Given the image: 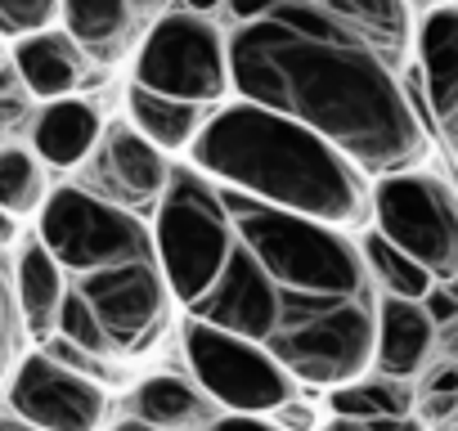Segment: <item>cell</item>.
I'll list each match as a JSON object with an SVG mask.
<instances>
[{
	"instance_id": "1",
	"label": "cell",
	"mask_w": 458,
	"mask_h": 431,
	"mask_svg": "<svg viewBox=\"0 0 458 431\" xmlns=\"http://www.w3.org/2000/svg\"><path fill=\"white\" fill-rule=\"evenodd\" d=\"M225 63L248 104L310 126L355 171L395 175L427 153V131L395 68L315 5L275 0L225 41Z\"/></svg>"
},
{
	"instance_id": "2",
	"label": "cell",
	"mask_w": 458,
	"mask_h": 431,
	"mask_svg": "<svg viewBox=\"0 0 458 431\" xmlns=\"http://www.w3.org/2000/svg\"><path fill=\"white\" fill-rule=\"evenodd\" d=\"M234 243L261 266L275 301V333L266 351L297 382L346 386L373 364L377 292L360 261V248L306 216L225 198Z\"/></svg>"
},
{
	"instance_id": "3",
	"label": "cell",
	"mask_w": 458,
	"mask_h": 431,
	"mask_svg": "<svg viewBox=\"0 0 458 431\" xmlns=\"http://www.w3.org/2000/svg\"><path fill=\"white\" fill-rule=\"evenodd\" d=\"M198 175L243 189V198L306 216L319 225L364 221V180L360 171L310 126L270 113L261 104L225 108L193 135Z\"/></svg>"
},
{
	"instance_id": "4",
	"label": "cell",
	"mask_w": 458,
	"mask_h": 431,
	"mask_svg": "<svg viewBox=\"0 0 458 431\" xmlns=\"http://www.w3.org/2000/svg\"><path fill=\"white\" fill-rule=\"evenodd\" d=\"M229 243H234V225L211 180L198 171H171L157 207V270L184 306H193L216 283Z\"/></svg>"
},
{
	"instance_id": "5",
	"label": "cell",
	"mask_w": 458,
	"mask_h": 431,
	"mask_svg": "<svg viewBox=\"0 0 458 431\" xmlns=\"http://www.w3.org/2000/svg\"><path fill=\"white\" fill-rule=\"evenodd\" d=\"M377 234L418 261L436 283H454L458 275V202L454 189L422 171L382 175L373 193Z\"/></svg>"
},
{
	"instance_id": "6",
	"label": "cell",
	"mask_w": 458,
	"mask_h": 431,
	"mask_svg": "<svg viewBox=\"0 0 458 431\" xmlns=\"http://www.w3.org/2000/svg\"><path fill=\"white\" fill-rule=\"evenodd\" d=\"M41 248L59 261V270L90 275L126 261H148V230L131 211L86 189H55L41 202Z\"/></svg>"
},
{
	"instance_id": "7",
	"label": "cell",
	"mask_w": 458,
	"mask_h": 431,
	"mask_svg": "<svg viewBox=\"0 0 458 431\" xmlns=\"http://www.w3.org/2000/svg\"><path fill=\"white\" fill-rule=\"evenodd\" d=\"M184 355L193 377L211 400H220L229 413H275L297 395V382L275 364L270 351H261L248 337H234L225 328H211L202 319L184 324Z\"/></svg>"
},
{
	"instance_id": "8",
	"label": "cell",
	"mask_w": 458,
	"mask_h": 431,
	"mask_svg": "<svg viewBox=\"0 0 458 431\" xmlns=\"http://www.w3.org/2000/svg\"><path fill=\"white\" fill-rule=\"evenodd\" d=\"M135 86L184 104H216L229 90L225 37L207 14H166L135 59Z\"/></svg>"
},
{
	"instance_id": "9",
	"label": "cell",
	"mask_w": 458,
	"mask_h": 431,
	"mask_svg": "<svg viewBox=\"0 0 458 431\" xmlns=\"http://www.w3.org/2000/svg\"><path fill=\"white\" fill-rule=\"evenodd\" d=\"M81 301L104 328L113 355H144L166 328V279L153 261H126L90 270L81 279Z\"/></svg>"
},
{
	"instance_id": "10",
	"label": "cell",
	"mask_w": 458,
	"mask_h": 431,
	"mask_svg": "<svg viewBox=\"0 0 458 431\" xmlns=\"http://www.w3.org/2000/svg\"><path fill=\"white\" fill-rule=\"evenodd\" d=\"M10 404L37 431H99L104 409H108L95 377L64 368L50 355H28L14 368Z\"/></svg>"
},
{
	"instance_id": "11",
	"label": "cell",
	"mask_w": 458,
	"mask_h": 431,
	"mask_svg": "<svg viewBox=\"0 0 458 431\" xmlns=\"http://www.w3.org/2000/svg\"><path fill=\"white\" fill-rule=\"evenodd\" d=\"M418 63H422L431 131L440 144H454V135H458V14H454V5H436L422 19Z\"/></svg>"
},
{
	"instance_id": "12",
	"label": "cell",
	"mask_w": 458,
	"mask_h": 431,
	"mask_svg": "<svg viewBox=\"0 0 458 431\" xmlns=\"http://www.w3.org/2000/svg\"><path fill=\"white\" fill-rule=\"evenodd\" d=\"M436 351V324L427 319L422 301H404V297H382L377 301V319H373V364L382 368V377H413L418 368H427Z\"/></svg>"
},
{
	"instance_id": "13",
	"label": "cell",
	"mask_w": 458,
	"mask_h": 431,
	"mask_svg": "<svg viewBox=\"0 0 458 431\" xmlns=\"http://www.w3.org/2000/svg\"><path fill=\"white\" fill-rule=\"evenodd\" d=\"M14 72L41 99H68L81 81V55L64 32H32L14 50Z\"/></svg>"
},
{
	"instance_id": "14",
	"label": "cell",
	"mask_w": 458,
	"mask_h": 431,
	"mask_svg": "<svg viewBox=\"0 0 458 431\" xmlns=\"http://www.w3.org/2000/svg\"><path fill=\"white\" fill-rule=\"evenodd\" d=\"M32 139H37V153L50 166H77L99 139V113L86 99H72V95L50 99V108L41 113Z\"/></svg>"
},
{
	"instance_id": "15",
	"label": "cell",
	"mask_w": 458,
	"mask_h": 431,
	"mask_svg": "<svg viewBox=\"0 0 458 431\" xmlns=\"http://www.w3.org/2000/svg\"><path fill=\"white\" fill-rule=\"evenodd\" d=\"M135 418L157 431H198L211 422V409L198 386H189L184 377L157 373L135 386Z\"/></svg>"
},
{
	"instance_id": "16",
	"label": "cell",
	"mask_w": 458,
	"mask_h": 431,
	"mask_svg": "<svg viewBox=\"0 0 458 431\" xmlns=\"http://www.w3.org/2000/svg\"><path fill=\"white\" fill-rule=\"evenodd\" d=\"M126 108H131V122L135 131L153 144V148H184L193 144V135L202 131V104H184V99H171V95H153L144 86H131L126 95Z\"/></svg>"
},
{
	"instance_id": "17",
	"label": "cell",
	"mask_w": 458,
	"mask_h": 431,
	"mask_svg": "<svg viewBox=\"0 0 458 431\" xmlns=\"http://www.w3.org/2000/svg\"><path fill=\"white\" fill-rule=\"evenodd\" d=\"M64 270L59 261L32 243L23 257H19V279H14V301H19V315L28 319V328L41 337L55 328V315H59V301H64Z\"/></svg>"
},
{
	"instance_id": "18",
	"label": "cell",
	"mask_w": 458,
	"mask_h": 431,
	"mask_svg": "<svg viewBox=\"0 0 458 431\" xmlns=\"http://www.w3.org/2000/svg\"><path fill=\"white\" fill-rule=\"evenodd\" d=\"M108 166H113V180L131 193V198H153L162 193L166 184V157L162 148H153L135 126H113L108 131Z\"/></svg>"
},
{
	"instance_id": "19",
	"label": "cell",
	"mask_w": 458,
	"mask_h": 431,
	"mask_svg": "<svg viewBox=\"0 0 458 431\" xmlns=\"http://www.w3.org/2000/svg\"><path fill=\"white\" fill-rule=\"evenodd\" d=\"M59 10L68 19V37L72 46H90V50H117V41L131 28V0H59Z\"/></svg>"
},
{
	"instance_id": "20",
	"label": "cell",
	"mask_w": 458,
	"mask_h": 431,
	"mask_svg": "<svg viewBox=\"0 0 458 431\" xmlns=\"http://www.w3.org/2000/svg\"><path fill=\"white\" fill-rule=\"evenodd\" d=\"M360 261H364V270H369V279L373 283H382L386 288V297H404V301H422L427 297V288L436 283L418 261H409L400 248H391L377 230L360 243Z\"/></svg>"
},
{
	"instance_id": "21",
	"label": "cell",
	"mask_w": 458,
	"mask_h": 431,
	"mask_svg": "<svg viewBox=\"0 0 458 431\" xmlns=\"http://www.w3.org/2000/svg\"><path fill=\"white\" fill-rule=\"evenodd\" d=\"M413 404V395L395 382V377H355L346 386H333V409L337 418H404Z\"/></svg>"
},
{
	"instance_id": "22",
	"label": "cell",
	"mask_w": 458,
	"mask_h": 431,
	"mask_svg": "<svg viewBox=\"0 0 458 431\" xmlns=\"http://www.w3.org/2000/svg\"><path fill=\"white\" fill-rule=\"evenodd\" d=\"M46 202V175L41 162L23 148H0V211L23 216Z\"/></svg>"
},
{
	"instance_id": "23",
	"label": "cell",
	"mask_w": 458,
	"mask_h": 431,
	"mask_svg": "<svg viewBox=\"0 0 458 431\" xmlns=\"http://www.w3.org/2000/svg\"><path fill=\"white\" fill-rule=\"evenodd\" d=\"M55 328H59V342L77 346L81 355H113V351H108V342H104L99 319L90 315V306L81 301V292H77V288H72V292H64L59 315H55Z\"/></svg>"
},
{
	"instance_id": "24",
	"label": "cell",
	"mask_w": 458,
	"mask_h": 431,
	"mask_svg": "<svg viewBox=\"0 0 458 431\" xmlns=\"http://www.w3.org/2000/svg\"><path fill=\"white\" fill-rule=\"evenodd\" d=\"M55 19H59V0H0V32L10 37L50 32Z\"/></svg>"
},
{
	"instance_id": "25",
	"label": "cell",
	"mask_w": 458,
	"mask_h": 431,
	"mask_svg": "<svg viewBox=\"0 0 458 431\" xmlns=\"http://www.w3.org/2000/svg\"><path fill=\"white\" fill-rule=\"evenodd\" d=\"M14 355H19V301H14V279L0 261V386L14 368Z\"/></svg>"
},
{
	"instance_id": "26",
	"label": "cell",
	"mask_w": 458,
	"mask_h": 431,
	"mask_svg": "<svg viewBox=\"0 0 458 431\" xmlns=\"http://www.w3.org/2000/svg\"><path fill=\"white\" fill-rule=\"evenodd\" d=\"M328 431H422V427L404 413V418H337Z\"/></svg>"
},
{
	"instance_id": "27",
	"label": "cell",
	"mask_w": 458,
	"mask_h": 431,
	"mask_svg": "<svg viewBox=\"0 0 458 431\" xmlns=\"http://www.w3.org/2000/svg\"><path fill=\"white\" fill-rule=\"evenodd\" d=\"M422 310H427V319H431L436 328H440V324H454L458 306H454L449 283H431V288H427V297H422Z\"/></svg>"
},
{
	"instance_id": "28",
	"label": "cell",
	"mask_w": 458,
	"mask_h": 431,
	"mask_svg": "<svg viewBox=\"0 0 458 431\" xmlns=\"http://www.w3.org/2000/svg\"><path fill=\"white\" fill-rule=\"evenodd\" d=\"M198 431H284V427H275V422H266L257 413H225V418H211Z\"/></svg>"
},
{
	"instance_id": "29",
	"label": "cell",
	"mask_w": 458,
	"mask_h": 431,
	"mask_svg": "<svg viewBox=\"0 0 458 431\" xmlns=\"http://www.w3.org/2000/svg\"><path fill=\"white\" fill-rule=\"evenodd\" d=\"M10 243H14V216L0 211V248H10Z\"/></svg>"
},
{
	"instance_id": "30",
	"label": "cell",
	"mask_w": 458,
	"mask_h": 431,
	"mask_svg": "<svg viewBox=\"0 0 458 431\" xmlns=\"http://www.w3.org/2000/svg\"><path fill=\"white\" fill-rule=\"evenodd\" d=\"M189 5V14H211L216 5H225V0H184Z\"/></svg>"
},
{
	"instance_id": "31",
	"label": "cell",
	"mask_w": 458,
	"mask_h": 431,
	"mask_svg": "<svg viewBox=\"0 0 458 431\" xmlns=\"http://www.w3.org/2000/svg\"><path fill=\"white\" fill-rule=\"evenodd\" d=\"M113 431H157V427H148V422H140V418H126V422H117Z\"/></svg>"
},
{
	"instance_id": "32",
	"label": "cell",
	"mask_w": 458,
	"mask_h": 431,
	"mask_svg": "<svg viewBox=\"0 0 458 431\" xmlns=\"http://www.w3.org/2000/svg\"><path fill=\"white\" fill-rule=\"evenodd\" d=\"M0 431H37V427H28V422H5V418H0Z\"/></svg>"
},
{
	"instance_id": "33",
	"label": "cell",
	"mask_w": 458,
	"mask_h": 431,
	"mask_svg": "<svg viewBox=\"0 0 458 431\" xmlns=\"http://www.w3.org/2000/svg\"><path fill=\"white\" fill-rule=\"evenodd\" d=\"M162 0H131V10H157Z\"/></svg>"
}]
</instances>
